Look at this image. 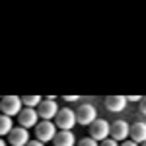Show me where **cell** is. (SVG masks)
Masks as SVG:
<instances>
[{"label": "cell", "mask_w": 146, "mask_h": 146, "mask_svg": "<svg viewBox=\"0 0 146 146\" xmlns=\"http://www.w3.org/2000/svg\"><path fill=\"white\" fill-rule=\"evenodd\" d=\"M78 123L76 121V111H72L70 107H62L58 109L55 117V125L60 129V131H72V127Z\"/></svg>", "instance_id": "cell-1"}, {"label": "cell", "mask_w": 146, "mask_h": 146, "mask_svg": "<svg viewBox=\"0 0 146 146\" xmlns=\"http://www.w3.org/2000/svg\"><path fill=\"white\" fill-rule=\"evenodd\" d=\"M109 136H111V125L105 119H96L90 125V138H94L96 142H101V140H105Z\"/></svg>", "instance_id": "cell-2"}, {"label": "cell", "mask_w": 146, "mask_h": 146, "mask_svg": "<svg viewBox=\"0 0 146 146\" xmlns=\"http://www.w3.org/2000/svg\"><path fill=\"white\" fill-rule=\"evenodd\" d=\"M56 113H58V105L55 103V98L53 96H49L47 100H43L37 105V115L41 119H45V121H51L53 117H56Z\"/></svg>", "instance_id": "cell-3"}, {"label": "cell", "mask_w": 146, "mask_h": 146, "mask_svg": "<svg viewBox=\"0 0 146 146\" xmlns=\"http://www.w3.org/2000/svg\"><path fill=\"white\" fill-rule=\"evenodd\" d=\"M35 136L37 140L47 142V140H53L56 136V125H53L51 121H41V123L35 125Z\"/></svg>", "instance_id": "cell-4"}, {"label": "cell", "mask_w": 146, "mask_h": 146, "mask_svg": "<svg viewBox=\"0 0 146 146\" xmlns=\"http://www.w3.org/2000/svg\"><path fill=\"white\" fill-rule=\"evenodd\" d=\"M0 109L4 115H18V113L22 111V100L18 98V96H4L2 101H0Z\"/></svg>", "instance_id": "cell-5"}, {"label": "cell", "mask_w": 146, "mask_h": 146, "mask_svg": "<svg viewBox=\"0 0 146 146\" xmlns=\"http://www.w3.org/2000/svg\"><path fill=\"white\" fill-rule=\"evenodd\" d=\"M96 119H98V111H96L94 105L84 103V105L78 107V111H76V121H78L80 125H92Z\"/></svg>", "instance_id": "cell-6"}, {"label": "cell", "mask_w": 146, "mask_h": 146, "mask_svg": "<svg viewBox=\"0 0 146 146\" xmlns=\"http://www.w3.org/2000/svg\"><path fill=\"white\" fill-rule=\"evenodd\" d=\"M8 140H10L12 146H25L29 142V133L23 127H14L8 135Z\"/></svg>", "instance_id": "cell-7"}, {"label": "cell", "mask_w": 146, "mask_h": 146, "mask_svg": "<svg viewBox=\"0 0 146 146\" xmlns=\"http://www.w3.org/2000/svg\"><path fill=\"white\" fill-rule=\"evenodd\" d=\"M37 111H35L33 107H25L22 111L18 113V121H20V127L23 129H29V127H35L37 125Z\"/></svg>", "instance_id": "cell-8"}, {"label": "cell", "mask_w": 146, "mask_h": 146, "mask_svg": "<svg viewBox=\"0 0 146 146\" xmlns=\"http://www.w3.org/2000/svg\"><path fill=\"white\" fill-rule=\"evenodd\" d=\"M129 131H131V125L127 123V121H115L111 125V138L113 140H125L127 136H129Z\"/></svg>", "instance_id": "cell-9"}, {"label": "cell", "mask_w": 146, "mask_h": 146, "mask_svg": "<svg viewBox=\"0 0 146 146\" xmlns=\"http://www.w3.org/2000/svg\"><path fill=\"white\" fill-rule=\"evenodd\" d=\"M129 135H131V140L136 142V144L146 142V123H135V125H131Z\"/></svg>", "instance_id": "cell-10"}, {"label": "cell", "mask_w": 146, "mask_h": 146, "mask_svg": "<svg viewBox=\"0 0 146 146\" xmlns=\"http://www.w3.org/2000/svg\"><path fill=\"white\" fill-rule=\"evenodd\" d=\"M105 107L113 113L123 111L125 107H127V98H125V96H109V98L105 100Z\"/></svg>", "instance_id": "cell-11"}, {"label": "cell", "mask_w": 146, "mask_h": 146, "mask_svg": "<svg viewBox=\"0 0 146 146\" xmlns=\"http://www.w3.org/2000/svg\"><path fill=\"white\" fill-rule=\"evenodd\" d=\"M53 142H55V146H74L76 138L72 135V131H60V133H56Z\"/></svg>", "instance_id": "cell-12"}, {"label": "cell", "mask_w": 146, "mask_h": 146, "mask_svg": "<svg viewBox=\"0 0 146 146\" xmlns=\"http://www.w3.org/2000/svg\"><path fill=\"white\" fill-rule=\"evenodd\" d=\"M14 129L12 127V119L8 117V115H0V136H4V135H10V131Z\"/></svg>", "instance_id": "cell-13"}, {"label": "cell", "mask_w": 146, "mask_h": 146, "mask_svg": "<svg viewBox=\"0 0 146 146\" xmlns=\"http://www.w3.org/2000/svg\"><path fill=\"white\" fill-rule=\"evenodd\" d=\"M41 98H39V96H23L22 98V103L23 105H27V107H35V105H39V103H41Z\"/></svg>", "instance_id": "cell-14"}, {"label": "cell", "mask_w": 146, "mask_h": 146, "mask_svg": "<svg viewBox=\"0 0 146 146\" xmlns=\"http://www.w3.org/2000/svg\"><path fill=\"white\" fill-rule=\"evenodd\" d=\"M76 146H100V144H98L94 138H82V140H80Z\"/></svg>", "instance_id": "cell-15"}, {"label": "cell", "mask_w": 146, "mask_h": 146, "mask_svg": "<svg viewBox=\"0 0 146 146\" xmlns=\"http://www.w3.org/2000/svg\"><path fill=\"white\" fill-rule=\"evenodd\" d=\"M100 146H117V140H113V138H105V140H101Z\"/></svg>", "instance_id": "cell-16"}, {"label": "cell", "mask_w": 146, "mask_h": 146, "mask_svg": "<svg viewBox=\"0 0 146 146\" xmlns=\"http://www.w3.org/2000/svg\"><path fill=\"white\" fill-rule=\"evenodd\" d=\"M138 103H140V105H138V109H140V113H142V115H146V98H142V100L138 101Z\"/></svg>", "instance_id": "cell-17"}, {"label": "cell", "mask_w": 146, "mask_h": 146, "mask_svg": "<svg viewBox=\"0 0 146 146\" xmlns=\"http://www.w3.org/2000/svg\"><path fill=\"white\" fill-rule=\"evenodd\" d=\"M25 146H45V144H43L41 140H29V142H27Z\"/></svg>", "instance_id": "cell-18"}, {"label": "cell", "mask_w": 146, "mask_h": 146, "mask_svg": "<svg viewBox=\"0 0 146 146\" xmlns=\"http://www.w3.org/2000/svg\"><path fill=\"white\" fill-rule=\"evenodd\" d=\"M142 100V98H138V96H129V98H127V101H140Z\"/></svg>", "instance_id": "cell-19"}, {"label": "cell", "mask_w": 146, "mask_h": 146, "mask_svg": "<svg viewBox=\"0 0 146 146\" xmlns=\"http://www.w3.org/2000/svg\"><path fill=\"white\" fill-rule=\"evenodd\" d=\"M121 146H138V144H136V142H133V140H125Z\"/></svg>", "instance_id": "cell-20"}, {"label": "cell", "mask_w": 146, "mask_h": 146, "mask_svg": "<svg viewBox=\"0 0 146 146\" xmlns=\"http://www.w3.org/2000/svg\"><path fill=\"white\" fill-rule=\"evenodd\" d=\"M64 100H66V101H76L78 98H76V96H64Z\"/></svg>", "instance_id": "cell-21"}, {"label": "cell", "mask_w": 146, "mask_h": 146, "mask_svg": "<svg viewBox=\"0 0 146 146\" xmlns=\"http://www.w3.org/2000/svg\"><path fill=\"white\" fill-rule=\"evenodd\" d=\"M0 146H6V142H4V140H2V138H0Z\"/></svg>", "instance_id": "cell-22"}, {"label": "cell", "mask_w": 146, "mask_h": 146, "mask_svg": "<svg viewBox=\"0 0 146 146\" xmlns=\"http://www.w3.org/2000/svg\"><path fill=\"white\" fill-rule=\"evenodd\" d=\"M140 146H146V142H142V144H140Z\"/></svg>", "instance_id": "cell-23"}]
</instances>
